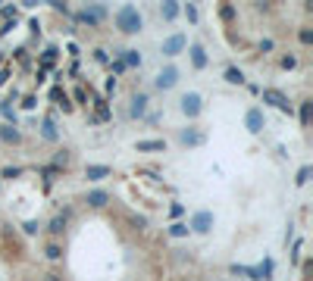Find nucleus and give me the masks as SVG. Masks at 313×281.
Segmentation results:
<instances>
[{"label":"nucleus","instance_id":"1","mask_svg":"<svg viewBox=\"0 0 313 281\" xmlns=\"http://www.w3.org/2000/svg\"><path fill=\"white\" fill-rule=\"evenodd\" d=\"M116 25L125 31V35H135V31H141V13L135 10V6H122V10H116Z\"/></svg>","mask_w":313,"mask_h":281},{"label":"nucleus","instance_id":"2","mask_svg":"<svg viewBox=\"0 0 313 281\" xmlns=\"http://www.w3.org/2000/svg\"><path fill=\"white\" fill-rule=\"evenodd\" d=\"M104 19H107V10H104V6H88V10L79 13V22H85V25H100Z\"/></svg>","mask_w":313,"mask_h":281},{"label":"nucleus","instance_id":"3","mask_svg":"<svg viewBox=\"0 0 313 281\" xmlns=\"http://www.w3.org/2000/svg\"><path fill=\"white\" fill-rule=\"evenodd\" d=\"M263 100H266V103H273V106H279L282 113L291 116V103H288V97H285L282 91H273V88H269V91H263Z\"/></svg>","mask_w":313,"mask_h":281},{"label":"nucleus","instance_id":"4","mask_svg":"<svg viewBox=\"0 0 313 281\" xmlns=\"http://www.w3.org/2000/svg\"><path fill=\"white\" fill-rule=\"evenodd\" d=\"M175 81H179V69H175V66H166V69L157 75V88L160 91H169Z\"/></svg>","mask_w":313,"mask_h":281},{"label":"nucleus","instance_id":"5","mask_svg":"<svg viewBox=\"0 0 313 281\" xmlns=\"http://www.w3.org/2000/svg\"><path fill=\"white\" fill-rule=\"evenodd\" d=\"M182 113H185V116H191V119L200 113V94H194V91H191V94H185V97H182Z\"/></svg>","mask_w":313,"mask_h":281},{"label":"nucleus","instance_id":"6","mask_svg":"<svg viewBox=\"0 0 313 281\" xmlns=\"http://www.w3.org/2000/svg\"><path fill=\"white\" fill-rule=\"evenodd\" d=\"M210 225H213V216H210V212H198V216L191 219V225H188V231H210Z\"/></svg>","mask_w":313,"mask_h":281},{"label":"nucleus","instance_id":"7","mask_svg":"<svg viewBox=\"0 0 313 281\" xmlns=\"http://www.w3.org/2000/svg\"><path fill=\"white\" fill-rule=\"evenodd\" d=\"M182 47H185V38H182V35H172V38H166V44H163V53H166V56H175Z\"/></svg>","mask_w":313,"mask_h":281},{"label":"nucleus","instance_id":"8","mask_svg":"<svg viewBox=\"0 0 313 281\" xmlns=\"http://www.w3.org/2000/svg\"><path fill=\"white\" fill-rule=\"evenodd\" d=\"M88 206H94V209H100V206H107V200H110V194L107 191H88Z\"/></svg>","mask_w":313,"mask_h":281},{"label":"nucleus","instance_id":"9","mask_svg":"<svg viewBox=\"0 0 313 281\" xmlns=\"http://www.w3.org/2000/svg\"><path fill=\"white\" fill-rule=\"evenodd\" d=\"M191 63H194V69H204L207 66V53L200 44H191Z\"/></svg>","mask_w":313,"mask_h":281},{"label":"nucleus","instance_id":"10","mask_svg":"<svg viewBox=\"0 0 313 281\" xmlns=\"http://www.w3.org/2000/svg\"><path fill=\"white\" fill-rule=\"evenodd\" d=\"M248 128L257 134V131H263V113H260V109H251L248 113Z\"/></svg>","mask_w":313,"mask_h":281},{"label":"nucleus","instance_id":"11","mask_svg":"<svg viewBox=\"0 0 313 281\" xmlns=\"http://www.w3.org/2000/svg\"><path fill=\"white\" fill-rule=\"evenodd\" d=\"M0 138H3L6 144H19L22 141V131L13 128V125H3V128H0Z\"/></svg>","mask_w":313,"mask_h":281},{"label":"nucleus","instance_id":"12","mask_svg":"<svg viewBox=\"0 0 313 281\" xmlns=\"http://www.w3.org/2000/svg\"><path fill=\"white\" fill-rule=\"evenodd\" d=\"M85 175H88V181H100V178L110 175V166H88V169H85Z\"/></svg>","mask_w":313,"mask_h":281},{"label":"nucleus","instance_id":"13","mask_svg":"<svg viewBox=\"0 0 313 281\" xmlns=\"http://www.w3.org/2000/svg\"><path fill=\"white\" fill-rule=\"evenodd\" d=\"M147 109V94H135L132 97V116H144Z\"/></svg>","mask_w":313,"mask_h":281},{"label":"nucleus","instance_id":"14","mask_svg":"<svg viewBox=\"0 0 313 281\" xmlns=\"http://www.w3.org/2000/svg\"><path fill=\"white\" fill-rule=\"evenodd\" d=\"M182 144L198 147V144H204V134H200V131H182Z\"/></svg>","mask_w":313,"mask_h":281},{"label":"nucleus","instance_id":"15","mask_svg":"<svg viewBox=\"0 0 313 281\" xmlns=\"http://www.w3.org/2000/svg\"><path fill=\"white\" fill-rule=\"evenodd\" d=\"M41 134H44L47 141H57V125H54V119H44V125H41Z\"/></svg>","mask_w":313,"mask_h":281},{"label":"nucleus","instance_id":"16","mask_svg":"<svg viewBox=\"0 0 313 281\" xmlns=\"http://www.w3.org/2000/svg\"><path fill=\"white\" fill-rule=\"evenodd\" d=\"M160 16H163L166 22H172L175 16H179V3H163V10H160Z\"/></svg>","mask_w":313,"mask_h":281},{"label":"nucleus","instance_id":"17","mask_svg":"<svg viewBox=\"0 0 313 281\" xmlns=\"http://www.w3.org/2000/svg\"><path fill=\"white\" fill-rule=\"evenodd\" d=\"M226 81H232V84H241V81H244L241 69H235V66H232V69H226Z\"/></svg>","mask_w":313,"mask_h":281},{"label":"nucleus","instance_id":"18","mask_svg":"<svg viewBox=\"0 0 313 281\" xmlns=\"http://www.w3.org/2000/svg\"><path fill=\"white\" fill-rule=\"evenodd\" d=\"M163 141H138V150H163Z\"/></svg>","mask_w":313,"mask_h":281},{"label":"nucleus","instance_id":"19","mask_svg":"<svg viewBox=\"0 0 313 281\" xmlns=\"http://www.w3.org/2000/svg\"><path fill=\"white\" fill-rule=\"evenodd\" d=\"M63 228H66V216H57L50 222V234H63Z\"/></svg>","mask_w":313,"mask_h":281},{"label":"nucleus","instance_id":"20","mask_svg":"<svg viewBox=\"0 0 313 281\" xmlns=\"http://www.w3.org/2000/svg\"><path fill=\"white\" fill-rule=\"evenodd\" d=\"M54 100H57V103H60L63 109H72V103H69V97H66V94H63L60 88H54Z\"/></svg>","mask_w":313,"mask_h":281},{"label":"nucleus","instance_id":"21","mask_svg":"<svg viewBox=\"0 0 313 281\" xmlns=\"http://www.w3.org/2000/svg\"><path fill=\"white\" fill-rule=\"evenodd\" d=\"M125 66H141V56H138V50H125V59H122Z\"/></svg>","mask_w":313,"mask_h":281},{"label":"nucleus","instance_id":"22","mask_svg":"<svg viewBox=\"0 0 313 281\" xmlns=\"http://www.w3.org/2000/svg\"><path fill=\"white\" fill-rule=\"evenodd\" d=\"M169 234H172V237H185V234H188V225H185V222H175L172 228H169Z\"/></svg>","mask_w":313,"mask_h":281},{"label":"nucleus","instance_id":"23","mask_svg":"<svg viewBox=\"0 0 313 281\" xmlns=\"http://www.w3.org/2000/svg\"><path fill=\"white\" fill-rule=\"evenodd\" d=\"M301 125H310V100L301 103Z\"/></svg>","mask_w":313,"mask_h":281},{"label":"nucleus","instance_id":"24","mask_svg":"<svg viewBox=\"0 0 313 281\" xmlns=\"http://www.w3.org/2000/svg\"><path fill=\"white\" fill-rule=\"evenodd\" d=\"M47 256H50V259H60V256H63L60 244H47Z\"/></svg>","mask_w":313,"mask_h":281},{"label":"nucleus","instance_id":"25","mask_svg":"<svg viewBox=\"0 0 313 281\" xmlns=\"http://www.w3.org/2000/svg\"><path fill=\"white\" fill-rule=\"evenodd\" d=\"M219 16H223V19H226V22H229V19H235V6H229V3H226V6H223V10H219Z\"/></svg>","mask_w":313,"mask_h":281},{"label":"nucleus","instance_id":"26","mask_svg":"<svg viewBox=\"0 0 313 281\" xmlns=\"http://www.w3.org/2000/svg\"><path fill=\"white\" fill-rule=\"evenodd\" d=\"M298 38H301V44H313V31H310V28H301Z\"/></svg>","mask_w":313,"mask_h":281},{"label":"nucleus","instance_id":"27","mask_svg":"<svg viewBox=\"0 0 313 281\" xmlns=\"http://www.w3.org/2000/svg\"><path fill=\"white\" fill-rule=\"evenodd\" d=\"M185 16H188V22H198V6H185Z\"/></svg>","mask_w":313,"mask_h":281},{"label":"nucleus","instance_id":"28","mask_svg":"<svg viewBox=\"0 0 313 281\" xmlns=\"http://www.w3.org/2000/svg\"><path fill=\"white\" fill-rule=\"evenodd\" d=\"M16 175H22V169H16V166H6L3 169V178H16Z\"/></svg>","mask_w":313,"mask_h":281},{"label":"nucleus","instance_id":"29","mask_svg":"<svg viewBox=\"0 0 313 281\" xmlns=\"http://www.w3.org/2000/svg\"><path fill=\"white\" fill-rule=\"evenodd\" d=\"M294 63H298V59H294L291 53H288V56H282V69H294Z\"/></svg>","mask_w":313,"mask_h":281},{"label":"nucleus","instance_id":"30","mask_svg":"<svg viewBox=\"0 0 313 281\" xmlns=\"http://www.w3.org/2000/svg\"><path fill=\"white\" fill-rule=\"evenodd\" d=\"M307 178H310V166H304L301 172H298V184H304V181H307Z\"/></svg>","mask_w":313,"mask_h":281},{"label":"nucleus","instance_id":"31","mask_svg":"<svg viewBox=\"0 0 313 281\" xmlns=\"http://www.w3.org/2000/svg\"><path fill=\"white\" fill-rule=\"evenodd\" d=\"M66 163H69V153H66V150H63V153H60V156H57V166H66Z\"/></svg>","mask_w":313,"mask_h":281},{"label":"nucleus","instance_id":"32","mask_svg":"<svg viewBox=\"0 0 313 281\" xmlns=\"http://www.w3.org/2000/svg\"><path fill=\"white\" fill-rule=\"evenodd\" d=\"M94 59L97 63H107V50H94Z\"/></svg>","mask_w":313,"mask_h":281},{"label":"nucleus","instance_id":"33","mask_svg":"<svg viewBox=\"0 0 313 281\" xmlns=\"http://www.w3.org/2000/svg\"><path fill=\"white\" fill-rule=\"evenodd\" d=\"M6 78H10V72H6V69H3V72H0V84H3Z\"/></svg>","mask_w":313,"mask_h":281},{"label":"nucleus","instance_id":"34","mask_svg":"<svg viewBox=\"0 0 313 281\" xmlns=\"http://www.w3.org/2000/svg\"><path fill=\"white\" fill-rule=\"evenodd\" d=\"M44 281H60V275H44Z\"/></svg>","mask_w":313,"mask_h":281},{"label":"nucleus","instance_id":"35","mask_svg":"<svg viewBox=\"0 0 313 281\" xmlns=\"http://www.w3.org/2000/svg\"><path fill=\"white\" fill-rule=\"evenodd\" d=\"M0 59H3V56H0Z\"/></svg>","mask_w":313,"mask_h":281}]
</instances>
